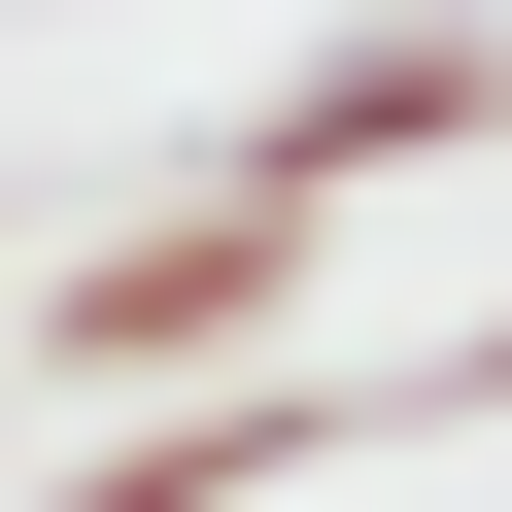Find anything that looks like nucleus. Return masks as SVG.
<instances>
[{"mask_svg": "<svg viewBox=\"0 0 512 512\" xmlns=\"http://www.w3.org/2000/svg\"><path fill=\"white\" fill-rule=\"evenodd\" d=\"M274 308H308V205H239V171H205V205L69 239V274L0 308V342H35L69 410H171V376H274Z\"/></svg>", "mask_w": 512, "mask_h": 512, "instance_id": "f257e3e1", "label": "nucleus"}, {"mask_svg": "<svg viewBox=\"0 0 512 512\" xmlns=\"http://www.w3.org/2000/svg\"><path fill=\"white\" fill-rule=\"evenodd\" d=\"M478 137H512V0H376V35H308L274 103H239V137H205V171L342 239V205H410V171H478Z\"/></svg>", "mask_w": 512, "mask_h": 512, "instance_id": "f03ea898", "label": "nucleus"}, {"mask_svg": "<svg viewBox=\"0 0 512 512\" xmlns=\"http://www.w3.org/2000/svg\"><path fill=\"white\" fill-rule=\"evenodd\" d=\"M308 444H342V376H308V342H274V376H171V410H137V444H69V478H35V512H274V478H308Z\"/></svg>", "mask_w": 512, "mask_h": 512, "instance_id": "7ed1b4c3", "label": "nucleus"}]
</instances>
